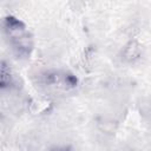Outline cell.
<instances>
[{
  "label": "cell",
  "instance_id": "cell-1",
  "mask_svg": "<svg viewBox=\"0 0 151 151\" xmlns=\"http://www.w3.org/2000/svg\"><path fill=\"white\" fill-rule=\"evenodd\" d=\"M4 31L17 55L19 58L27 57L31 50V38L22 22L15 18L7 17L4 20Z\"/></svg>",
  "mask_w": 151,
  "mask_h": 151
}]
</instances>
